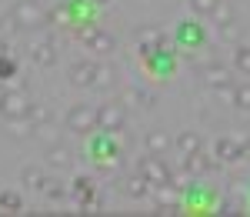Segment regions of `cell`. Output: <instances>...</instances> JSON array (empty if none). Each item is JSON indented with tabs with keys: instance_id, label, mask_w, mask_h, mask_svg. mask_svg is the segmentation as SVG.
<instances>
[{
	"instance_id": "obj_25",
	"label": "cell",
	"mask_w": 250,
	"mask_h": 217,
	"mask_svg": "<svg viewBox=\"0 0 250 217\" xmlns=\"http://www.w3.org/2000/svg\"><path fill=\"white\" fill-rule=\"evenodd\" d=\"M47 197H50V200H63V197H67V187H60V184L50 180V184H47Z\"/></svg>"
},
{
	"instance_id": "obj_24",
	"label": "cell",
	"mask_w": 250,
	"mask_h": 217,
	"mask_svg": "<svg viewBox=\"0 0 250 217\" xmlns=\"http://www.w3.org/2000/svg\"><path fill=\"white\" fill-rule=\"evenodd\" d=\"M110 80H114V67H107V64H97L94 87H110Z\"/></svg>"
},
{
	"instance_id": "obj_10",
	"label": "cell",
	"mask_w": 250,
	"mask_h": 217,
	"mask_svg": "<svg viewBox=\"0 0 250 217\" xmlns=\"http://www.w3.org/2000/svg\"><path fill=\"white\" fill-rule=\"evenodd\" d=\"M94 77H97V64H90V60H77L70 67V84L74 87H94Z\"/></svg>"
},
{
	"instance_id": "obj_17",
	"label": "cell",
	"mask_w": 250,
	"mask_h": 217,
	"mask_svg": "<svg viewBox=\"0 0 250 217\" xmlns=\"http://www.w3.org/2000/svg\"><path fill=\"white\" fill-rule=\"evenodd\" d=\"M120 104H134V107H150L154 104V97L147 94V90H140V87H127L124 90V100Z\"/></svg>"
},
{
	"instance_id": "obj_28",
	"label": "cell",
	"mask_w": 250,
	"mask_h": 217,
	"mask_svg": "<svg viewBox=\"0 0 250 217\" xmlns=\"http://www.w3.org/2000/svg\"><path fill=\"white\" fill-rule=\"evenodd\" d=\"M94 3H107V0H94Z\"/></svg>"
},
{
	"instance_id": "obj_14",
	"label": "cell",
	"mask_w": 250,
	"mask_h": 217,
	"mask_svg": "<svg viewBox=\"0 0 250 217\" xmlns=\"http://www.w3.org/2000/svg\"><path fill=\"white\" fill-rule=\"evenodd\" d=\"M144 144H147V154H160V157H164V154L173 147V140H170V134H167V130H150Z\"/></svg>"
},
{
	"instance_id": "obj_16",
	"label": "cell",
	"mask_w": 250,
	"mask_h": 217,
	"mask_svg": "<svg viewBox=\"0 0 250 217\" xmlns=\"http://www.w3.org/2000/svg\"><path fill=\"white\" fill-rule=\"evenodd\" d=\"M47 164H50V167H70V151H67L63 144H50Z\"/></svg>"
},
{
	"instance_id": "obj_18",
	"label": "cell",
	"mask_w": 250,
	"mask_h": 217,
	"mask_svg": "<svg viewBox=\"0 0 250 217\" xmlns=\"http://www.w3.org/2000/svg\"><path fill=\"white\" fill-rule=\"evenodd\" d=\"M173 144H177V151H180L184 157H187V154H193V151H200V137H197L193 130H184V134L173 140Z\"/></svg>"
},
{
	"instance_id": "obj_11",
	"label": "cell",
	"mask_w": 250,
	"mask_h": 217,
	"mask_svg": "<svg viewBox=\"0 0 250 217\" xmlns=\"http://www.w3.org/2000/svg\"><path fill=\"white\" fill-rule=\"evenodd\" d=\"M30 60H34L37 67H50V64L57 60L54 43H47V40H34V43H30Z\"/></svg>"
},
{
	"instance_id": "obj_3",
	"label": "cell",
	"mask_w": 250,
	"mask_h": 217,
	"mask_svg": "<svg viewBox=\"0 0 250 217\" xmlns=\"http://www.w3.org/2000/svg\"><path fill=\"white\" fill-rule=\"evenodd\" d=\"M97 130H104L110 137H114L117 130H124V107H120V100L97 107Z\"/></svg>"
},
{
	"instance_id": "obj_29",
	"label": "cell",
	"mask_w": 250,
	"mask_h": 217,
	"mask_svg": "<svg viewBox=\"0 0 250 217\" xmlns=\"http://www.w3.org/2000/svg\"><path fill=\"white\" fill-rule=\"evenodd\" d=\"M0 100H3V94H0Z\"/></svg>"
},
{
	"instance_id": "obj_2",
	"label": "cell",
	"mask_w": 250,
	"mask_h": 217,
	"mask_svg": "<svg viewBox=\"0 0 250 217\" xmlns=\"http://www.w3.org/2000/svg\"><path fill=\"white\" fill-rule=\"evenodd\" d=\"M67 130H74V134H90V130H97V110L90 104H74L70 114H67Z\"/></svg>"
},
{
	"instance_id": "obj_23",
	"label": "cell",
	"mask_w": 250,
	"mask_h": 217,
	"mask_svg": "<svg viewBox=\"0 0 250 217\" xmlns=\"http://www.w3.org/2000/svg\"><path fill=\"white\" fill-rule=\"evenodd\" d=\"M10 77H17V60L0 54V80H10Z\"/></svg>"
},
{
	"instance_id": "obj_8",
	"label": "cell",
	"mask_w": 250,
	"mask_h": 217,
	"mask_svg": "<svg viewBox=\"0 0 250 217\" xmlns=\"http://www.w3.org/2000/svg\"><path fill=\"white\" fill-rule=\"evenodd\" d=\"M83 43L90 47V50H97V54H110L117 47L114 34H107V30H100V27H90V30H83Z\"/></svg>"
},
{
	"instance_id": "obj_13",
	"label": "cell",
	"mask_w": 250,
	"mask_h": 217,
	"mask_svg": "<svg viewBox=\"0 0 250 217\" xmlns=\"http://www.w3.org/2000/svg\"><path fill=\"white\" fill-rule=\"evenodd\" d=\"M213 164H217V160H210V154H204V151H193V154H187V157H184V167L190 171L193 177L207 174V171H210Z\"/></svg>"
},
{
	"instance_id": "obj_1",
	"label": "cell",
	"mask_w": 250,
	"mask_h": 217,
	"mask_svg": "<svg viewBox=\"0 0 250 217\" xmlns=\"http://www.w3.org/2000/svg\"><path fill=\"white\" fill-rule=\"evenodd\" d=\"M7 23L17 27V30H34V27H43L47 17H43V10L37 7V0H20L17 7L7 14Z\"/></svg>"
},
{
	"instance_id": "obj_6",
	"label": "cell",
	"mask_w": 250,
	"mask_h": 217,
	"mask_svg": "<svg viewBox=\"0 0 250 217\" xmlns=\"http://www.w3.org/2000/svg\"><path fill=\"white\" fill-rule=\"evenodd\" d=\"M213 157L220 160V164H233V160L247 157V140H233V137H220L213 144Z\"/></svg>"
},
{
	"instance_id": "obj_12",
	"label": "cell",
	"mask_w": 250,
	"mask_h": 217,
	"mask_svg": "<svg viewBox=\"0 0 250 217\" xmlns=\"http://www.w3.org/2000/svg\"><path fill=\"white\" fill-rule=\"evenodd\" d=\"M150 187H154V184L144 177L140 171H137L134 177H127V180H124V194H127V197H134V200H144L147 194H150Z\"/></svg>"
},
{
	"instance_id": "obj_26",
	"label": "cell",
	"mask_w": 250,
	"mask_h": 217,
	"mask_svg": "<svg viewBox=\"0 0 250 217\" xmlns=\"http://www.w3.org/2000/svg\"><path fill=\"white\" fill-rule=\"evenodd\" d=\"M3 50H7V43H3V37H0V54H3Z\"/></svg>"
},
{
	"instance_id": "obj_4",
	"label": "cell",
	"mask_w": 250,
	"mask_h": 217,
	"mask_svg": "<svg viewBox=\"0 0 250 217\" xmlns=\"http://www.w3.org/2000/svg\"><path fill=\"white\" fill-rule=\"evenodd\" d=\"M30 110H34V104H30V97L23 90L3 94V100H0V114L7 120H23V117H30Z\"/></svg>"
},
{
	"instance_id": "obj_21",
	"label": "cell",
	"mask_w": 250,
	"mask_h": 217,
	"mask_svg": "<svg viewBox=\"0 0 250 217\" xmlns=\"http://www.w3.org/2000/svg\"><path fill=\"white\" fill-rule=\"evenodd\" d=\"M233 67L250 77V47H237V50H233Z\"/></svg>"
},
{
	"instance_id": "obj_27",
	"label": "cell",
	"mask_w": 250,
	"mask_h": 217,
	"mask_svg": "<svg viewBox=\"0 0 250 217\" xmlns=\"http://www.w3.org/2000/svg\"><path fill=\"white\" fill-rule=\"evenodd\" d=\"M247 157H250V140H247Z\"/></svg>"
},
{
	"instance_id": "obj_22",
	"label": "cell",
	"mask_w": 250,
	"mask_h": 217,
	"mask_svg": "<svg viewBox=\"0 0 250 217\" xmlns=\"http://www.w3.org/2000/svg\"><path fill=\"white\" fill-rule=\"evenodd\" d=\"M190 7H193V14H200V17H213L220 0H190Z\"/></svg>"
},
{
	"instance_id": "obj_15",
	"label": "cell",
	"mask_w": 250,
	"mask_h": 217,
	"mask_svg": "<svg viewBox=\"0 0 250 217\" xmlns=\"http://www.w3.org/2000/svg\"><path fill=\"white\" fill-rule=\"evenodd\" d=\"M20 177H23V184H27L30 191H47V184H50L47 174L37 171V167H23V174H20Z\"/></svg>"
},
{
	"instance_id": "obj_7",
	"label": "cell",
	"mask_w": 250,
	"mask_h": 217,
	"mask_svg": "<svg viewBox=\"0 0 250 217\" xmlns=\"http://www.w3.org/2000/svg\"><path fill=\"white\" fill-rule=\"evenodd\" d=\"M200 77L207 80V84H210V87H217V90H227V94H230V70H227V67H224V64H204V67H200Z\"/></svg>"
},
{
	"instance_id": "obj_19",
	"label": "cell",
	"mask_w": 250,
	"mask_h": 217,
	"mask_svg": "<svg viewBox=\"0 0 250 217\" xmlns=\"http://www.w3.org/2000/svg\"><path fill=\"white\" fill-rule=\"evenodd\" d=\"M230 100L240 110H250V84H233L230 87Z\"/></svg>"
},
{
	"instance_id": "obj_9",
	"label": "cell",
	"mask_w": 250,
	"mask_h": 217,
	"mask_svg": "<svg viewBox=\"0 0 250 217\" xmlns=\"http://www.w3.org/2000/svg\"><path fill=\"white\" fill-rule=\"evenodd\" d=\"M177 43L184 47H200L204 43V27L197 20H180L177 23Z\"/></svg>"
},
{
	"instance_id": "obj_20",
	"label": "cell",
	"mask_w": 250,
	"mask_h": 217,
	"mask_svg": "<svg viewBox=\"0 0 250 217\" xmlns=\"http://www.w3.org/2000/svg\"><path fill=\"white\" fill-rule=\"evenodd\" d=\"M0 207L10 211V214H17V211H23V200H20L17 191H0Z\"/></svg>"
},
{
	"instance_id": "obj_5",
	"label": "cell",
	"mask_w": 250,
	"mask_h": 217,
	"mask_svg": "<svg viewBox=\"0 0 250 217\" xmlns=\"http://www.w3.org/2000/svg\"><path fill=\"white\" fill-rule=\"evenodd\" d=\"M137 171L150 180L154 187H160V184H170V167H167V160L160 157V154H147V157L140 160V167H137Z\"/></svg>"
}]
</instances>
